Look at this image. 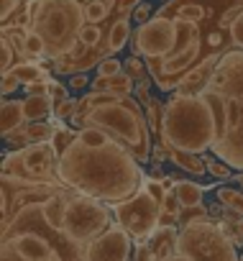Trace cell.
Here are the masks:
<instances>
[{"label": "cell", "instance_id": "1", "mask_svg": "<svg viewBox=\"0 0 243 261\" xmlns=\"http://www.w3.org/2000/svg\"><path fill=\"white\" fill-rule=\"evenodd\" d=\"M144 164L102 128H77L74 141L59 154V179L64 187L95 197L107 207L133 197L146 174Z\"/></svg>", "mask_w": 243, "mask_h": 261}, {"label": "cell", "instance_id": "2", "mask_svg": "<svg viewBox=\"0 0 243 261\" xmlns=\"http://www.w3.org/2000/svg\"><path fill=\"white\" fill-rule=\"evenodd\" d=\"M59 187L3 177V261H85V248L44 218L41 202Z\"/></svg>", "mask_w": 243, "mask_h": 261}, {"label": "cell", "instance_id": "3", "mask_svg": "<svg viewBox=\"0 0 243 261\" xmlns=\"http://www.w3.org/2000/svg\"><path fill=\"white\" fill-rule=\"evenodd\" d=\"M72 128H102L115 141L123 144L141 164L151 162L154 136L146 120V110L133 95L90 92L79 97L72 115Z\"/></svg>", "mask_w": 243, "mask_h": 261}, {"label": "cell", "instance_id": "4", "mask_svg": "<svg viewBox=\"0 0 243 261\" xmlns=\"http://www.w3.org/2000/svg\"><path fill=\"white\" fill-rule=\"evenodd\" d=\"M218 141V123L212 105L205 95H179L172 92L164 100L161 144L164 149H179L190 154L212 151Z\"/></svg>", "mask_w": 243, "mask_h": 261}, {"label": "cell", "instance_id": "5", "mask_svg": "<svg viewBox=\"0 0 243 261\" xmlns=\"http://www.w3.org/2000/svg\"><path fill=\"white\" fill-rule=\"evenodd\" d=\"M210 87L225 105V139L212 149V156L243 172V49H233L218 62Z\"/></svg>", "mask_w": 243, "mask_h": 261}, {"label": "cell", "instance_id": "6", "mask_svg": "<svg viewBox=\"0 0 243 261\" xmlns=\"http://www.w3.org/2000/svg\"><path fill=\"white\" fill-rule=\"evenodd\" d=\"M85 23L82 0H36L31 11V31L44 39L49 62L64 59L79 46Z\"/></svg>", "mask_w": 243, "mask_h": 261}, {"label": "cell", "instance_id": "7", "mask_svg": "<svg viewBox=\"0 0 243 261\" xmlns=\"http://www.w3.org/2000/svg\"><path fill=\"white\" fill-rule=\"evenodd\" d=\"M177 251L190 256L192 261H240L235 243L220 228L218 220H195L179 228Z\"/></svg>", "mask_w": 243, "mask_h": 261}, {"label": "cell", "instance_id": "8", "mask_svg": "<svg viewBox=\"0 0 243 261\" xmlns=\"http://www.w3.org/2000/svg\"><path fill=\"white\" fill-rule=\"evenodd\" d=\"M3 177L23 185H62L59 154L51 144L16 149L3 159Z\"/></svg>", "mask_w": 243, "mask_h": 261}, {"label": "cell", "instance_id": "9", "mask_svg": "<svg viewBox=\"0 0 243 261\" xmlns=\"http://www.w3.org/2000/svg\"><path fill=\"white\" fill-rule=\"evenodd\" d=\"M113 210L87 195H74L69 207H67V218H64V233L79 243L82 248H87L97 236H102L110 225H113Z\"/></svg>", "mask_w": 243, "mask_h": 261}, {"label": "cell", "instance_id": "10", "mask_svg": "<svg viewBox=\"0 0 243 261\" xmlns=\"http://www.w3.org/2000/svg\"><path fill=\"white\" fill-rule=\"evenodd\" d=\"M164 205L146 190L141 187L133 197H128L126 202L113 205V218L115 223L123 228L136 243H146L149 236L159 228Z\"/></svg>", "mask_w": 243, "mask_h": 261}, {"label": "cell", "instance_id": "11", "mask_svg": "<svg viewBox=\"0 0 243 261\" xmlns=\"http://www.w3.org/2000/svg\"><path fill=\"white\" fill-rule=\"evenodd\" d=\"M174 44H177V23L172 18H164V16L154 13V18L149 23L133 29L131 54L141 57L144 62L167 59L174 51Z\"/></svg>", "mask_w": 243, "mask_h": 261}, {"label": "cell", "instance_id": "12", "mask_svg": "<svg viewBox=\"0 0 243 261\" xmlns=\"http://www.w3.org/2000/svg\"><path fill=\"white\" fill-rule=\"evenodd\" d=\"M133 251V238L113 220V225L85 248V261H131Z\"/></svg>", "mask_w": 243, "mask_h": 261}, {"label": "cell", "instance_id": "13", "mask_svg": "<svg viewBox=\"0 0 243 261\" xmlns=\"http://www.w3.org/2000/svg\"><path fill=\"white\" fill-rule=\"evenodd\" d=\"M57 125L59 120H36V123H26L21 125L18 130H13L11 136H6V144L11 146H36V144H51L54 136H57Z\"/></svg>", "mask_w": 243, "mask_h": 261}, {"label": "cell", "instance_id": "14", "mask_svg": "<svg viewBox=\"0 0 243 261\" xmlns=\"http://www.w3.org/2000/svg\"><path fill=\"white\" fill-rule=\"evenodd\" d=\"M177 243H179V228L177 225H161L146 241V246H149V251L156 261H164L172 253H177Z\"/></svg>", "mask_w": 243, "mask_h": 261}, {"label": "cell", "instance_id": "15", "mask_svg": "<svg viewBox=\"0 0 243 261\" xmlns=\"http://www.w3.org/2000/svg\"><path fill=\"white\" fill-rule=\"evenodd\" d=\"M36 0H3L0 6V29L26 26L31 29V11Z\"/></svg>", "mask_w": 243, "mask_h": 261}, {"label": "cell", "instance_id": "16", "mask_svg": "<svg viewBox=\"0 0 243 261\" xmlns=\"http://www.w3.org/2000/svg\"><path fill=\"white\" fill-rule=\"evenodd\" d=\"M21 125H26V110H23V100L16 97H3L0 105V134L11 136L13 130H18Z\"/></svg>", "mask_w": 243, "mask_h": 261}, {"label": "cell", "instance_id": "17", "mask_svg": "<svg viewBox=\"0 0 243 261\" xmlns=\"http://www.w3.org/2000/svg\"><path fill=\"white\" fill-rule=\"evenodd\" d=\"M215 67H218V62H207V64H202V67L192 69V72L179 82L177 92H179V95H202V92H205V87L210 85L212 74H215Z\"/></svg>", "mask_w": 243, "mask_h": 261}, {"label": "cell", "instance_id": "18", "mask_svg": "<svg viewBox=\"0 0 243 261\" xmlns=\"http://www.w3.org/2000/svg\"><path fill=\"white\" fill-rule=\"evenodd\" d=\"M90 87H92V92L133 95V90H136V82H133V77H131V74L120 72V74H115V77H95V80L90 82Z\"/></svg>", "mask_w": 243, "mask_h": 261}, {"label": "cell", "instance_id": "19", "mask_svg": "<svg viewBox=\"0 0 243 261\" xmlns=\"http://www.w3.org/2000/svg\"><path fill=\"white\" fill-rule=\"evenodd\" d=\"M131 36H133L131 18H128V16L115 18V21L107 26V46H110V54L115 57L123 46H128V44H131Z\"/></svg>", "mask_w": 243, "mask_h": 261}, {"label": "cell", "instance_id": "20", "mask_svg": "<svg viewBox=\"0 0 243 261\" xmlns=\"http://www.w3.org/2000/svg\"><path fill=\"white\" fill-rule=\"evenodd\" d=\"M167 156L172 164H177L179 169L195 174V177H202L207 174V159L202 154H190V151H179V149H167Z\"/></svg>", "mask_w": 243, "mask_h": 261}, {"label": "cell", "instance_id": "21", "mask_svg": "<svg viewBox=\"0 0 243 261\" xmlns=\"http://www.w3.org/2000/svg\"><path fill=\"white\" fill-rule=\"evenodd\" d=\"M23 110H26V123H36V120H46L49 115H54V102L49 95L46 97H26Z\"/></svg>", "mask_w": 243, "mask_h": 261}, {"label": "cell", "instance_id": "22", "mask_svg": "<svg viewBox=\"0 0 243 261\" xmlns=\"http://www.w3.org/2000/svg\"><path fill=\"white\" fill-rule=\"evenodd\" d=\"M174 195H177V200H179L182 207H202L205 190H202L200 185H195V182H184V179H179Z\"/></svg>", "mask_w": 243, "mask_h": 261}, {"label": "cell", "instance_id": "23", "mask_svg": "<svg viewBox=\"0 0 243 261\" xmlns=\"http://www.w3.org/2000/svg\"><path fill=\"white\" fill-rule=\"evenodd\" d=\"M215 200L225 210L243 215V190H238V187H215Z\"/></svg>", "mask_w": 243, "mask_h": 261}, {"label": "cell", "instance_id": "24", "mask_svg": "<svg viewBox=\"0 0 243 261\" xmlns=\"http://www.w3.org/2000/svg\"><path fill=\"white\" fill-rule=\"evenodd\" d=\"M144 110H146V120H149V128H151V136L154 139H159V144H161V123H164V100H159V97H151L146 105H144Z\"/></svg>", "mask_w": 243, "mask_h": 261}, {"label": "cell", "instance_id": "25", "mask_svg": "<svg viewBox=\"0 0 243 261\" xmlns=\"http://www.w3.org/2000/svg\"><path fill=\"white\" fill-rule=\"evenodd\" d=\"M123 72L126 74H131L133 77V82H144V80H151V74H149V67H146V62L141 59V57H128L126 62H123Z\"/></svg>", "mask_w": 243, "mask_h": 261}, {"label": "cell", "instance_id": "26", "mask_svg": "<svg viewBox=\"0 0 243 261\" xmlns=\"http://www.w3.org/2000/svg\"><path fill=\"white\" fill-rule=\"evenodd\" d=\"M74 136H77V128H69V125L59 123V125H57V136H54V141H51V146L57 149V154H62V151L74 141Z\"/></svg>", "mask_w": 243, "mask_h": 261}, {"label": "cell", "instance_id": "27", "mask_svg": "<svg viewBox=\"0 0 243 261\" xmlns=\"http://www.w3.org/2000/svg\"><path fill=\"white\" fill-rule=\"evenodd\" d=\"M77 105H79V100L77 97H69V100H64L62 105H54V120H59V123H64V120H72V115H74V110H77Z\"/></svg>", "mask_w": 243, "mask_h": 261}, {"label": "cell", "instance_id": "28", "mask_svg": "<svg viewBox=\"0 0 243 261\" xmlns=\"http://www.w3.org/2000/svg\"><path fill=\"white\" fill-rule=\"evenodd\" d=\"M123 72V62H120L118 57H107L97 64V77H115Z\"/></svg>", "mask_w": 243, "mask_h": 261}, {"label": "cell", "instance_id": "29", "mask_svg": "<svg viewBox=\"0 0 243 261\" xmlns=\"http://www.w3.org/2000/svg\"><path fill=\"white\" fill-rule=\"evenodd\" d=\"M207 174H212L215 179H230L233 169L225 162H220V159H207Z\"/></svg>", "mask_w": 243, "mask_h": 261}, {"label": "cell", "instance_id": "30", "mask_svg": "<svg viewBox=\"0 0 243 261\" xmlns=\"http://www.w3.org/2000/svg\"><path fill=\"white\" fill-rule=\"evenodd\" d=\"M151 18H154V11H151L149 3H139V6L133 8V13H131V23H136V26H144V23H149Z\"/></svg>", "mask_w": 243, "mask_h": 261}, {"label": "cell", "instance_id": "31", "mask_svg": "<svg viewBox=\"0 0 243 261\" xmlns=\"http://www.w3.org/2000/svg\"><path fill=\"white\" fill-rule=\"evenodd\" d=\"M49 97H51L54 105H62L64 100H69V87L62 85V82H57V80H51L49 82Z\"/></svg>", "mask_w": 243, "mask_h": 261}, {"label": "cell", "instance_id": "32", "mask_svg": "<svg viewBox=\"0 0 243 261\" xmlns=\"http://www.w3.org/2000/svg\"><path fill=\"white\" fill-rule=\"evenodd\" d=\"M230 39L235 49H243V11L235 16V21L230 23Z\"/></svg>", "mask_w": 243, "mask_h": 261}, {"label": "cell", "instance_id": "33", "mask_svg": "<svg viewBox=\"0 0 243 261\" xmlns=\"http://www.w3.org/2000/svg\"><path fill=\"white\" fill-rule=\"evenodd\" d=\"M49 82L51 80H39V82H34V85H26L23 90H26V97H46L49 95Z\"/></svg>", "mask_w": 243, "mask_h": 261}, {"label": "cell", "instance_id": "34", "mask_svg": "<svg viewBox=\"0 0 243 261\" xmlns=\"http://www.w3.org/2000/svg\"><path fill=\"white\" fill-rule=\"evenodd\" d=\"M18 87H23L21 85V80L13 74V72H8V74H3V87H0V90H3V97H11Z\"/></svg>", "mask_w": 243, "mask_h": 261}, {"label": "cell", "instance_id": "35", "mask_svg": "<svg viewBox=\"0 0 243 261\" xmlns=\"http://www.w3.org/2000/svg\"><path fill=\"white\" fill-rule=\"evenodd\" d=\"M92 80L87 77V72H79V74H72L69 80H67V87L69 90H82V87H87Z\"/></svg>", "mask_w": 243, "mask_h": 261}, {"label": "cell", "instance_id": "36", "mask_svg": "<svg viewBox=\"0 0 243 261\" xmlns=\"http://www.w3.org/2000/svg\"><path fill=\"white\" fill-rule=\"evenodd\" d=\"M149 87H151V80H144V82H136V97H139V102L141 105H146L154 95L149 92Z\"/></svg>", "mask_w": 243, "mask_h": 261}, {"label": "cell", "instance_id": "37", "mask_svg": "<svg viewBox=\"0 0 243 261\" xmlns=\"http://www.w3.org/2000/svg\"><path fill=\"white\" fill-rule=\"evenodd\" d=\"M131 261H156V258L151 256V251H149L146 243H139V248L133 251V258Z\"/></svg>", "mask_w": 243, "mask_h": 261}, {"label": "cell", "instance_id": "38", "mask_svg": "<svg viewBox=\"0 0 243 261\" xmlns=\"http://www.w3.org/2000/svg\"><path fill=\"white\" fill-rule=\"evenodd\" d=\"M164 261H192V258H190V256H184V253H179V251H177V253H172V256H169V258H164Z\"/></svg>", "mask_w": 243, "mask_h": 261}, {"label": "cell", "instance_id": "39", "mask_svg": "<svg viewBox=\"0 0 243 261\" xmlns=\"http://www.w3.org/2000/svg\"><path fill=\"white\" fill-rule=\"evenodd\" d=\"M235 182L240 185V190H243V172H238V177H235Z\"/></svg>", "mask_w": 243, "mask_h": 261}, {"label": "cell", "instance_id": "40", "mask_svg": "<svg viewBox=\"0 0 243 261\" xmlns=\"http://www.w3.org/2000/svg\"><path fill=\"white\" fill-rule=\"evenodd\" d=\"M240 261H243V256H240Z\"/></svg>", "mask_w": 243, "mask_h": 261}]
</instances>
